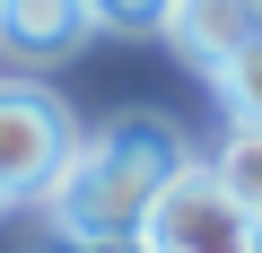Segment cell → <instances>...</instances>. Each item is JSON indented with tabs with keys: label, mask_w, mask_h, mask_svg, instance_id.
Instances as JSON below:
<instances>
[{
	"label": "cell",
	"mask_w": 262,
	"mask_h": 253,
	"mask_svg": "<svg viewBox=\"0 0 262 253\" xmlns=\"http://www.w3.org/2000/svg\"><path fill=\"white\" fill-rule=\"evenodd\" d=\"M192 166L184 131L166 113H122L105 122L96 140L70 149V166L53 175L44 210H53V236H79V244H122V236H140L149 201Z\"/></svg>",
	"instance_id": "obj_1"
},
{
	"label": "cell",
	"mask_w": 262,
	"mask_h": 253,
	"mask_svg": "<svg viewBox=\"0 0 262 253\" xmlns=\"http://www.w3.org/2000/svg\"><path fill=\"white\" fill-rule=\"evenodd\" d=\"M140 253H262V218L192 157L140 218Z\"/></svg>",
	"instance_id": "obj_2"
},
{
	"label": "cell",
	"mask_w": 262,
	"mask_h": 253,
	"mask_svg": "<svg viewBox=\"0 0 262 253\" xmlns=\"http://www.w3.org/2000/svg\"><path fill=\"white\" fill-rule=\"evenodd\" d=\"M79 131H70V105L35 79H0V192L9 201H44L53 175L70 166Z\"/></svg>",
	"instance_id": "obj_3"
},
{
	"label": "cell",
	"mask_w": 262,
	"mask_h": 253,
	"mask_svg": "<svg viewBox=\"0 0 262 253\" xmlns=\"http://www.w3.org/2000/svg\"><path fill=\"white\" fill-rule=\"evenodd\" d=\"M166 44L184 53V61H201V70H219L245 35H262V0H166Z\"/></svg>",
	"instance_id": "obj_4"
},
{
	"label": "cell",
	"mask_w": 262,
	"mask_h": 253,
	"mask_svg": "<svg viewBox=\"0 0 262 253\" xmlns=\"http://www.w3.org/2000/svg\"><path fill=\"white\" fill-rule=\"evenodd\" d=\"M96 35L88 0H0V53L9 61H61Z\"/></svg>",
	"instance_id": "obj_5"
},
{
	"label": "cell",
	"mask_w": 262,
	"mask_h": 253,
	"mask_svg": "<svg viewBox=\"0 0 262 253\" xmlns=\"http://www.w3.org/2000/svg\"><path fill=\"white\" fill-rule=\"evenodd\" d=\"M201 166H210V175H219V183H227V192L262 218V122H227V131H219V149H210Z\"/></svg>",
	"instance_id": "obj_6"
},
{
	"label": "cell",
	"mask_w": 262,
	"mask_h": 253,
	"mask_svg": "<svg viewBox=\"0 0 262 253\" xmlns=\"http://www.w3.org/2000/svg\"><path fill=\"white\" fill-rule=\"evenodd\" d=\"M210 87H219L227 122H262V35H245V44L210 70Z\"/></svg>",
	"instance_id": "obj_7"
},
{
	"label": "cell",
	"mask_w": 262,
	"mask_h": 253,
	"mask_svg": "<svg viewBox=\"0 0 262 253\" xmlns=\"http://www.w3.org/2000/svg\"><path fill=\"white\" fill-rule=\"evenodd\" d=\"M88 18H96V27H158L166 0H88Z\"/></svg>",
	"instance_id": "obj_8"
},
{
	"label": "cell",
	"mask_w": 262,
	"mask_h": 253,
	"mask_svg": "<svg viewBox=\"0 0 262 253\" xmlns=\"http://www.w3.org/2000/svg\"><path fill=\"white\" fill-rule=\"evenodd\" d=\"M35 253H140V236H122V244H79V236H44Z\"/></svg>",
	"instance_id": "obj_9"
},
{
	"label": "cell",
	"mask_w": 262,
	"mask_h": 253,
	"mask_svg": "<svg viewBox=\"0 0 262 253\" xmlns=\"http://www.w3.org/2000/svg\"><path fill=\"white\" fill-rule=\"evenodd\" d=\"M0 210H9V192H0Z\"/></svg>",
	"instance_id": "obj_10"
}]
</instances>
